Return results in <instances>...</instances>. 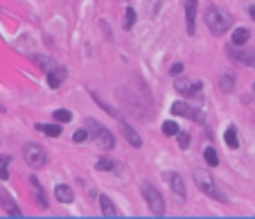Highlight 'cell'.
<instances>
[{
  "mask_svg": "<svg viewBox=\"0 0 255 219\" xmlns=\"http://www.w3.org/2000/svg\"><path fill=\"white\" fill-rule=\"evenodd\" d=\"M203 21H206L208 30L212 32V34H224V32H228L233 27V18L228 16V14L221 9V7L217 5H208L206 7V14H203Z\"/></svg>",
  "mask_w": 255,
  "mask_h": 219,
  "instance_id": "1",
  "label": "cell"
},
{
  "mask_svg": "<svg viewBox=\"0 0 255 219\" xmlns=\"http://www.w3.org/2000/svg\"><path fill=\"white\" fill-rule=\"evenodd\" d=\"M84 127L88 129L90 138L97 142V147H102V149H113L115 147V138H113V133L102 125V122H97L95 118H86L84 120Z\"/></svg>",
  "mask_w": 255,
  "mask_h": 219,
  "instance_id": "2",
  "label": "cell"
},
{
  "mask_svg": "<svg viewBox=\"0 0 255 219\" xmlns=\"http://www.w3.org/2000/svg\"><path fill=\"white\" fill-rule=\"evenodd\" d=\"M194 183H196V188L201 190L203 195H208V197H212V199H221V201H226L224 197L219 195V188H217V183H214V176L208 170H194Z\"/></svg>",
  "mask_w": 255,
  "mask_h": 219,
  "instance_id": "3",
  "label": "cell"
},
{
  "mask_svg": "<svg viewBox=\"0 0 255 219\" xmlns=\"http://www.w3.org/2000/svg\"><path fill=\"white\" fill-rule=\"evenodd\" d=\"M140 192H143V199L147 201L151 215L163 217V215H165V201H163V195H160L158 190H156L151 183H143L140 185Z\"/></svg>",
  "mask_w": 255,
  "mask_h": 219,
  "instance_id": "4",
  "label": "cell"
},
{
  "mask_svg": "<svg viewBox=\"0 0 255 219\" xmlns=\"http://www.w3.org/2000/svg\"><path fill=\"white\" fill-rule=\"evenodd\" d=\"M23 158H25V163L30 167H34V170H41V167H45V163H48L45 149H43L41 145H36V142L23 145Z\"/></svg>",
  "mask_w": 255,
  "mask_h": 219,
  "instance_id": "5",
  "label": "cell"
},
{
  "mask_svg": "<svg viewBox=\"0 0 255 219\" xmlns=\"http://www.w3.org/2000/svg\"><path fill=\"white\" fill-rule=\"evenodd\" d=\"M174 88H176L181 95H185V97H196V95L201 93L203 84L201 82H192V79H188V77H181V79L174 82Z\"/></svg>",
  "mask_w": 255,
  "mask_h": 219,
  "instance_id": "6",
  "label": "cell"
},
{
  "mask_svg": "<svg viewBox=\"0 0 255 219\" xmlns=\"http://www.w3.org/2000/svg\"><path fill=\"white\" fill-rule=\"evenodd\" d=\"M231 59H235L237 64L255 68V47H239V50H228Z\"/></svg>",
  "mask_w": 255,
  "mask_h": 219,
  "instance_id": "7",
  "label": "cell"
},
{
  "mask_svg": "<svg viewBox=\"0 0 255 219\" xmlns=\"http://www.w3.org/2000/svg\"><path fill=\"white\" fill-rule=\"evenodd\" d=\"M196 14H199V2L196 0H185V25H188V34H196Z\"/></svg>",
  "mask_w": 255,
  "mask_h": 219,
  "instance_id": "8",
  "label": "cell"
},
{
  "mask_svg": "<svg viewBox=\"0 0 255 219\" xmlns=\"http://www.w3.org/2000/svg\"><path fill=\"white\" fill-rule=\"evenodd\" d=\"M163 178H165L167 183H170V188H172V192L176 195V199H181V201H185V183H183V178L178 176L176 172H165L163 174Z\"/></svg>",
  "mask_w": 255,
  "mask_h": 219,
  "instance_id": "9",
  "label": "cell"
},
{
  "mask_svg": "<svg viewBox=\"0 0 255 219\" xmlns=\"http://www.w3.org/2000/svg\"><path fill=\"white\" fill-rule=\"evenodd\" d=\"M0 206H2V210H5L9 217H23V213H21L18 203L14 201L12 197H9V192H7V190H0Z\"/></svg>",
  "mask_w": 255,
  "mask_h": 219,
  "instance_id": "10",
  "label": "cell"
},
{
  "mask_svg": "<svg viewBox=\"0 0 255 219\" xmlns=\"http://www.w3.org/2000/svg\"><path fill=\"white\" fill-rule=\"evenodd\" d=\"M172 115H181V118H192V120H203V115L201 113H196V111H192V107L190 104H185V102H174L172 104Z\"/></svg>",
  "mask_w": 255,
  "mask_h": 219,
  "instance_id": "11",
  "label": "cell"
},
{
  "mask_svg": "<svg viewBox=\"0 0 255 219\" xmlns=\"http://www.w3.org/2000/svg\"><path fill=\"white\" fill-rule=\"evenodd\" d=\"M65 77H68V70L64 66H54L52 70L48 72V86L50 88H59L61 84L65 82Z\"/></svg>",
  "mask_w": 255,
  "mask_h": 219,
  "instance_id": "12",
  "label": "cell"
},
{
  "mask_svg": "<svg viewBox=\"0 0 255 219\" xmlns=\"http://www.w3.org/2000/svg\"><path fill=\"white\" fill-rule=\"evenodd\" d=\"M120 129H122V133H125V138L129 140L131 147H143V138H140V133H138L136 129L131 125H127V122H120Z\"/></svg>",
  "mask_w": 255,
  "mask_h": 219,
  "instance_id": "13",
  "label": "cell"
},
{
  "mask_svg": "<svg viewBox=\"0 0 255 219\" xmlns=\"http://www.w3.org/2000/svg\"><path fill=\"white\" fill-rule=\"evenodd\" d=\"M100 210H102V215H104V217H120V213H118V208H115V203H113L106 195H102V197H100Z\"/></svg>",
  "mask_w": 255,
  "mask_h": 219,
  "instance_id": "14",
  "label": "cell"
},
{
  "mask_svg": "<svg viewBox=\"0 0 255 219\" xmlns=\"http://www.w3.org/2000/svg\"><path fill=\"white\" fill-rule=\"evenodd\" d=\"M54 199L61 203H72L75 192H72V188H68V185H57V188H54Z\"/></svg>",
  "mask_w": 255,
  "mask_h": 219,
  "instance_id": "15",
  "label": "cell"
},
{
  "mask_svg": "<svg viewBox=\"0 0 255 219\" xmlns=\"http://www.w3.org/2000/svg\"><path fill=\"white\" fill-rule=\"evenodd\" d=\"M30 183H32V188H34V192H36L39 206H41V208H48V197H45V192H43V185L39 183V178H36V176H30Z\"/></svg>",
  "mask_w": 255,
  "mask_h": 219,
  "instance_id": "16",
  "label": "cell"
},
{
  "mask_svg": "<svg viewBox=\"0 0 255 219\" xmlns=\"http://www.w3.org/2000/svg\"><path fill=\"white\" fill-rule=\"evenodd\" d=\"M251 39V32L246 27H237V30L233 32V45H246Z\"/></svg>",
  "mask_w": 255,
  "mask_h": 219,
  "instance_id": "17",
  "label": "cell"
},
{
  "mask_svg": "<svg viewBox=\"0 0 255 219\" xmlns=\"http://www.w3.org/2000/svg\"><path fill=\"white\" fill-rule=\"evenodd\" d=\"M224 140L228 145V149H237L239 147V140H237V129L235 127H228L224 133Z\"/></svg>",
  "mask_w": 255,
  "mask_h": 219,
  "instance_id": "18",
  "label": "cell"
},
{
  "mask_svg": "<svg viewBox=\"0 0 255 219\" xmlns=\"http://www.w3.org/2000/svg\"><path fill=\"white\" fill-rule=\"evenodd\" d=\"M219 88H221V93H233L235 90V77L233 75H221Z\"/></svg>",
  "mask_w": 255,
  "mask_h": 219,
  "instance_id": "19",
  "label": "cell"
},
{
  "mask_svg": "<svg viewBox=\"0 0 255 219\" xmlns=\"http://www.w3.org/2000/svg\"><path fill=\"white\" fill-rule=\"evenodd\" d=\"M39 131H43L48 138H59L61 136V125H39Z\"/></svg>",
  "mask_w": 255,
  "mask_h": 219,
  "instance_id": "20",
  "label": "cell"
},
{
  "mask_svg": "<svg viewBox=\"0 0 255 219\" xmlns=\"http://www.w3.org/2000/svg\"><path fill=\"white\" fill-rule=\"evenodd\" d=\"M203 158H206L208 165H219V154H217V149L214 147H206V152H203Z\"/></svg>",
  "mask_w": 255,
  "mask_h": 219,
  "instance_id": "21",
  "label": "cell"
},
{
  "mask_svg": "<svg viewBox=\"0 0 255 219\" xmlns=\"http://www.w3.org/2000/svg\"><path fill=\"white\" fill-rule=\"evenodd\" d=\"M95 170H97V172H113V170H115V163H113V160L108 158V156H104V158L97 160Z\"/></svg>",
  "mask_w": 255,
  "mask_h": 219,
  "instance_id": "22",
  "label": "cell"
},
{
  "mask_svg": "<svg viewBox=\"0 0 255 219\" xmlns=\"http://www.w3.org/2000/svg\"><path fill=\"white\" fill-rule=\"evenodd\" d=\"M9 163H12V156H0V178L2 181L9 178Z\"/></svg>",
  "mask_w": 255,
  "mask_h": 219,
  "instance_id": "23",
  "label": "cell"
},
{
  "mask_svg": "<svg viewBox=\"0 0 255 219\" xmlns=\"http://www.w3.org/2000/svg\"><path fill=\"white\" fill-rule=\"evenodd\" d=\"M32 59H34L39 66H43V70H45V72H50V70L54 68V61L48 59V57H41V54H36V57H32Z\"/></svg>",
  "mask_w": 255,
  "mask_h": 219,
  "instance_id": "24",
  "label": "cell"
},
{
  "mask_svg": "<svg viewBox=\"0 0 255 219\" xmlns=\"http://www.w3.org/2000/svg\"><path fill=\"white\" fill-rule=\"evenodd\" d=\"M122 25H125V30H131V27L136 25V12H133L131 7L125 12V21H122Z\"/></svg>",
  "mask_w": 255,
  "mask_h": 219,
  "instance_id": "25",
  "label": "cell"
},
{
  "mask_svg": "<svg viewBox=\"0 0 255 219\" xmlns=\"http://www.w3.org/2000/svg\"><path fill=\"white\" fill-rule=\"evenodd\" d=\"M72 120V113L65 111V109H57L54 111V122H70Z\"/></svg>",
  "mask_w": 255,
  "mask_h": 219,
  "instance_id": "26",
  "label": "cell"
},
{
  "mask_svg": "<svg viewBox=\"0 0 255 219\" xmlns=\"http://www.w3.org/2000/svg\"><path fill=\"white\" fill-rule=\"evenodd\" d=\"M178 131H181V127L176 122H163V133L165 136H178Z\"/></svg>",
  "mask_w": 255,
  "mask_h": 219,
  "instance_id": "27",
  "label": "cell"
},
{
  "mask_svg": "<svg viewBox=\"0 0 255 219\" xmlns=\"http://www.w3.org/2000/svg\"><path fill=\"white\" fill-rule=\"evenodd\" d=\"M72 140L77 142V145H82V142H86V140H88V129L84 127V129L75 131V133H72Z\"/></svg>",
  "mask_w": 255,
  "mask_h": 219,
  "instance_id": "28",
  "label": "cell"
},
{
  "mask_svg": "<svg viewBox=\"0 0 255 219\" xmlns=\"http://www.w3.org/2000/svg\"><path fill=\"white\" fill-rule=\"evenodd\" d=\"M178 147H181V149H188V147H190V136H188V133H185V131H178Z\"/></svg>",
  "mask_w": 255,
  "mask_h": 219,
  "instance_id": "29",
  "label": "cell"
},
{
  "mask_svg": "<svg viewBox=\"0 0 255 219\" xmlns=\"http://www.w3.org/2000/svg\"><path fill=\"white\" fill-rule=\"evenodd\" d=\"M183 72V64H174L172 66V75H181Z\"/></svg>",
  "mask_w": 255,
  "mask_h": 219,
  "instance_id": "30",
  "label": "cell"
},
{
  "mask_svg": "<svg viewBox=\"0 0 255 219\" xmlns=\"http://www.w3.org/2000/svg\"><path fill=\"white\" fill-rule=\"evenodd\" d=\"M249 16H251V18H253V21H255V7H253V5H251V7H249Z\"/></svg>",
  "mask_w": 255,
  "mask_h": 219,
  "instance_id": "31",
  "label": "cell"
},
{
  "mask_svg": "<svg viewBox=\"0 0 255 219\" xmlns=\"http://www.w3.org/2000/svg\"><path fill=\"white\" fill-rule=\"evenodd\" d=\"M253 90H255V84H253Z\"/></svg>",
  "mask_w": 255,
  "mask_h": 219,
  "instance_id": "32",
  "label": "cell"
}]
</instances>
